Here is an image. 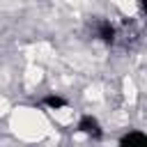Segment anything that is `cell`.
<instances>
[{
	"instance_id": "cell-1",
	"label": "cell",
	"mask_w": 147,
	"mask_h": 147,
	"mask_svg": "<svg viewBox=\"0 0 147 147\" xmlns=\"http://www.w3.org/2000/svg\"><path fill=\"white\" fill-rule=\"evenodd\" d=\"M119 147H147V138H145L142 131H138V129H129V133L122 136Z\"/></svg>"
}]
</instances>
